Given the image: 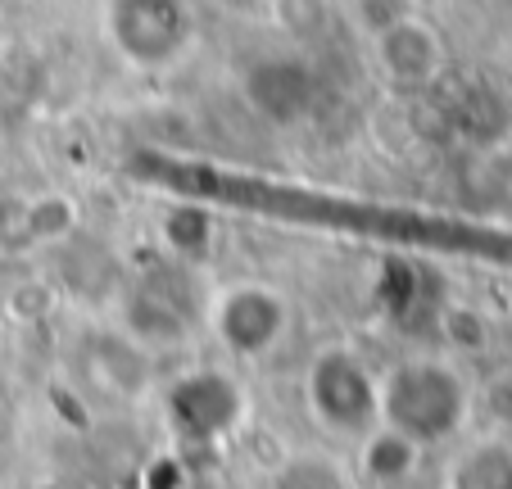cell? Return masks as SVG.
Returning a JSON list of instances; mask_svg holds the SVG:
<instances>
[{"label": "cell", "mask_w": 512, "mask_h": 489, "mask_svg": "<svg viewBox=\"0 0 512 489\" xmlns=\"http://www.w3.org/2000/svg\"><path fill=\"white\" fill-rule=\"evenodd\" d=\"M476 408L467 376L445 358H404L381 376V426L417 449L454 440Z\"/></svg>", "instance_id": "1"}, {"label": "cell", "mask_w": 512, "mask_h": 489, "mask_svg": "<svg viewBox=\"0 0 512 489\" xmlns=\"http://www.w3.org/2000/svg\"><path fill=\"white\" fill-rule=\"evenodd\" d=\"M304 399L322 431L363 440L381 426V376L354 349H322L304 376Z\"/></svg>", "instance_id": "2"}, {"label": "cell", "mask_w": 512, "mask_h": 489, "mask_svg": "<svg viewBox=\"0 0 512 489\" xmlns=\"http://www.w3.org/2000/svg\"><path fill=\"white\" fill-rule=\"evenodd\" d=\"M290 326V304L272 286L259 281H236L218 290L209 304V331L218 345L236 358H263L281 345Z\"/></svg>", "instance_id": "3"}, {"label": "cell", "mask_w": 512, "mask_h": 489, "mask_svg": "<svg viewBox=\"0 0 512 489\" xmlns=\"http://www.w3.org/2000/svg\"><path fill=\"white\" fill-rule=\"evenodd\" d=\"M109 37L132 64H168L191 41V14L182 0H114Z\"/></svg>", "instance_id": "4"}, {"label": "cell", "mask_w": 512, "mask_h": 489, "mask_svg": "<svg viewBox=\"0 0 512 489\" xmlns=\"http://www.w3.org/2000/svg\"><path fill=\"white\" fill-rule=\"evenodd\" d=\"M168 413H173L182 435H191V440H213V435L232 431L236 413H241V394H236V385L227 381V376L195 372L173 385Z\"/></svg>", "instance_id": "5"}, {"label": "cell", "mask_w": 512, "mask_h": 489, "mask_svg": "<svg viewBox=\"0 0 512 489\" xmlns=\"http://www.w3.org/2000/svg\"><path fill=\"white\" fill-rule=\"evenodd\" d=\"M377 59L390 73V82H399V87H426L431 77H440L445 50H440V37L426 23L399 19L377 32Z\"/></svg>", "instance_id": "6"}, {"label": "cell", "mask_w": 512, "mask_h": 489, "mask_svg": "<svg viewBox=\"0 0 512 489\" xmlns=\"http://www.w3.org/2000/svg\"><path fill=\"white\" fill-rule=\"evenodd\" d=\"M245 87H250V105L263 118L295 123V118H304V109L313 100V73L295 59H268V64L254 68Z\"/></svg>", "instance_id": "7"}, {"label": "cell", "mask_w": 512, "mask_h": 489, "mask_svg": "<svg viewBox=\"0 0 512 489\" xmlns=\"http://www.w3.org/2000/svg\"><path fill=\"white\" fill-rule=\"evenodd\" d=\"M449 489H512V449L499 440H485L454 462Z\"/></svg>", "instance_id": "8"}]
</instances>
